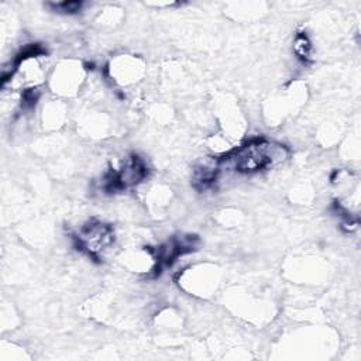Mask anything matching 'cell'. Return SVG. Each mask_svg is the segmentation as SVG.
Wrapping results in <instances>:
<instances>
[{"instance_id": "6da1fadb", "label": "cell", "mask_w": 361, "mask_h": 361, "mask_svg": "<svg viewBox=\"0 0 361 361\" xmlns=\"http://www.w3.org/2000/svg\"><path fill=\"white\" fill-rule=\"evenodd\" d=\"M288 157L285 147L257 138L237 148L219 161L237 172H258L283 162Z\"/></svg>"}, {"instance_id": "7a4b0ae2", "label": "cell", "mask_w": 361, "mask_h": 361, "mask_svg": "<svg viewBox=\"0 0 361 361\" xmlns=\"http://www.w3.org/2000/svg\"><path fill=\"white\" fill-rule=\"evenodd\" d=\"M79 245L82 250H86L89 255L99 257L102 255L114 241L113 228L103 223H89L82 227L78 237Z\"/></svg>"}, {"instance_id": "3957f363", "label": "cell", "mask_w": 361, "mask_h": 361, "mask_svg": "<svg viewBox=\"0 0 361 361\" xmlns=\"http://www.w3.org/2000/svg\"><path fill=\"white\" fill-rule=\"evenodd\" d=\"M295 49H296V54L300 56V58H307L309 55V49H310V44L306 38V35H299L295 41Z\"/></svg>"}]
</instances>
